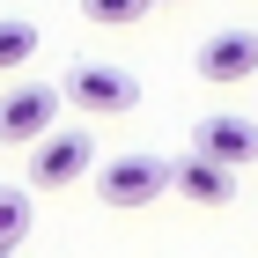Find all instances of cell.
I'll return each instance as SVG.
<instances>
[{
    "mask_svg": "<svg viewBox=\"0 0 258 258\" xmlns=\"http://www.w3.org/2000/svg\"><path fill=\"white\" fill-rule=\"evenodd\" d=\"M37 59V22L22 15H0V74H15V67Z\"/></svg>",
    "mask_w": 258,
    "mask_h": 258,
    "instance_id": "8",
    "label": "cell"
},
{
    "mask_svg": "<svg viewBox=\"0 0 258 258\" xmlns=\"http://www.w3.org/2000/svg\"><path fill=\"white\" fill-rule=\"evenodd\" d=\"M96 192H103V207L140 214V207H155V199L170 192V162L162 155H111L96 170Z\"/></svg>",
    "mask_w": 258,
    "mask_h": 258,
    "instance_id": "2",
    "label": "cell"
},
{
    "mask_svg": "<svg viewBox=\"0 0 258 258\" xmlns=\"http://www.w3.org/2000/svg\"><path fill=\"white\" fill-rule=\"evenodd\" d=\"M148 8H155V0H81V15L103 22V30H125V22H140Z\"/></svg>",
    "mask_w": 258,
    "mask_h": 258,
    "instance_id": "10",
    "label": "cell"
},
{
    "mask_svg": "<svg viewBox=\"0 0 258 258\" xmlns=\"http://www.w3.org/2000/svg\"><path fill=\"white\" fill-rule=\"evenodd\" d=\"M170 192H177V199H192V207H229V199H236V170L192 148V155H177V162H170Z\"/></svg>",
    "mask_w": 258,
    "mask_h": 258,
    "instance_id": "5",
    "label": "cell"
},
{
    "mask_svg": "<svg viewBox=\"0 0 258 258\" xmlns=\"http://www.w3.org/2000/svg\"><path fill=\"white\" fill-rule=\"evenodd\" d=\"M192 148L214 155V162H229V170H243V162H258V118H243V111H214V118H199Z\"/></svg>",
    "mask_w": 258,
    "mask_h": 258,
    "instance_id": "6",
    "label": "cell"
},
{
    "mask_svg": "<svg viewBox=\"0 0 258 258\" xmlns=\"http://www.w3.org/2000/svg\"><path fill=\"white\" fill-rule=\"evenodd\" d=\"M96 170V140L81 133V125H52V133L30 148V184L37 192H67V184H81Z\"/></svg>",
    "mask_w": 258,
    "mask_h": 258,
    "instance_id": "1",
    "label": "cell"
},
{
    "mask_svg": "<svg viewBox=\"0 0 258 258\" xmlns=\"http://www.w3.org/2000/svg\"><path fill=\"white\" fill-rule=\"evenodd\" d=\"M59 89H44V81H15L8 96H0V148H37L52 125H59Z\"/></svg>",
    "mask_w": 258,
    "mask_h": 258,
    "instance_id": "3",
    "label": "cell"
},
{
    "mask_svg": "<svg viewBox=\"0 0 258 258\" xmlns=\"http://www.w3.org/2000/svg\"><path fill=\"white\" fill-rule=\"evenodd\" d=\"M22 236H30V192L0 184V251H15Z\"/></svg>",
    "mask_w": 258,
    "mask_h": 258,
    "instance_id": "9",
    "label": "cell"
},
{
    "mask_svg": "<svg viewBox=\"0 0 258 258\" xmlns=\"http://www.w3.org/2000/svg\"><path fill=\"white\" fill-rule=\"evenodd\" d=\"M0 258H15V251H0Z\"/></svg>",
    "mask_w": 258,
    "mask_h": 258,
    "instance_id": "11",
    "label": "cell"
},
{
    "mask_svg": "<svg viewBox=\"0 0 258 258\" xmlns=\"http://www.w3.org/2000/svg\"><path fill=\"white\" fill-rule=\"evenodd\" d=\"M59 96L74 103V111H89V118H118V111H133L140 81L125 74V67H103V59H81L74 74L59 81Z\"/></svg>",
    "mask_w": 258,
    "mask_h": 258,
    "instance_id": "4",
    "label": "cell"
},
{
    "mask_svg": "<svg viewBox=\"0 0 258 258\" xmlns=\"http://www.w3.org/2000/svg\"><path fill=\"white\" fill-rule=\"evenodd\" d=\"M199 74L214 81V89H236V81L258 74V37L251 30H221V37L199 44Z\"/></svg>",
    "mask_w": 258,
    "mask_h": 258,
    "instance_id": "7",
    "label": "cell"
}]
</instances>
